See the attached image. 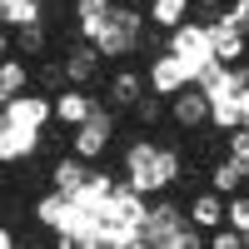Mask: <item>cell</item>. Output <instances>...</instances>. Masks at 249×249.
Here are the masks:
<instances>
[{
	"label": "cell",
	"instance_id": "cell-12",
	"mask_svg": "<svg viewBox=\"0 0 249 249\" xmlns=\"http://www.w3.org/2000/svg\"><path fill=\"white\" fill-rule=\"evenodd\" d=\"M95 170H90V160L85 155H60L55 164H50V184H55V190H65V195H80V190H85V179H90Z\"/></svg>",
	"mask_w": 249,
	"mask_h": 249
},
{
	"label": "cell",
	"instance_id": "cell-9",
	"mask_svg": "<svg viewBox=\"0 0 249 249\" xmlns=\"http://www.w3.org/2000/svg\"><path fill=\"white\" fill-rule=\"evenodd\" d=\"M60 60H65L70 85H90V80L100 75V60H105V55H100V45H95V40H85V35H80V40H75V45L60 55Z\"/></svg>",
	"mask_w": 249,
	"mask_h": 249
},
{
	"label": "cell",
	"instance_id": "cell-17",
	"mask_svg": "<svg viewBox=\"0 0 249 249\" xmlns=\"http://www.w3.org/2000/svg\"><path fill=\"white\" fill-rule=\"evenodd\" d=\"M164 100H170V95L144 90V95H140V105H135V120H140V124H155V120H164V115H170V105H164Z\"/></svg>",
	"mask_w": 249,
	"mask_h": 249
},
{
	"label": "cell",
	"instance_id": "cell-10",
	"mask_svg": "<svg viewBox=\"0 0 249 249\" xmlns=\"http://www.w3.org/2000/svg\"><path fill=\"white\" fill-rule=\"evenodd\" d=\"M210 35H214V55L224 60V65H239V60H249V30H239L230 15L214 20Z\"/></svg>",
	"mask_w": 249,
	"mask_h": 249
},
{
	"label": "cell",
	"instance_id": "cell-19",
	"mask_svg": "<svg viewBox=\"0 0 249 249\" xmlns=\"http://www.w3.org/2000/svg\"><path fill=\"white\" fill-rule=\"evenodd\" d=\"M224 10H230V0H195L190 20H199V25H214V20H224Z\"/></svg>",
	"mask_w": 249,
	"mask_h": 249
},
{
	"label": "cell",
	"instance_id": "cell-13",
	"mask_svg": "<svg viewBox=\"0 0 249 249\" xmlns=\"http://www.w3.org/2000/svg\"><path fill=\"white\" fill-rule=\"evenodd\" d=\"M144 85H150V75H140V70H115V75H110L105 100H110L115 110H135V105H140V95H144Z\"/></svg>",
	"mask_w": 249,
	"mask_h": 249
},
{
	"label": "cell",
	"instance_id": "cell-14",
	"mask_svg": "<svg viewBox=\"0 0 249 249\" xmlns=\"http://www.w3.org/2000/svg\"><path fill=\"white\" fill-rule=\"evenodd\" d=\"M35 85V75H30V65H25V55H5V70H0V100H15V95H25Z\"/></svg>",
	"mask_w": 249,
	"mask_h": 249
},
{
	"label": "cell",
	"instance_id": "cell-20",
	"mask_svg": "<svg viewBox=\"0 0 249 249\" xmlns=\"http://www.w3.org/2000/svg\"><path fill=\"white\" fill-rule=\"evenodd\" d=\"M224 155H234V160L249 164V124H234V130L224 135Z\"/></svg>",
	"mask_w": 249,
	"mask_h": 249
},
{
	"label": "cell",
	"instance_id": "cell-16",
	"mask_svg": "<svg viewBox=\"0 0 249 249\" xmlns=\"http://www.w3.org/2000/svg\"><path fill=\"white\" fill-rule=\"evenodd\" d=\"M144 15H150V25L155 30H175V25H184L190 20V10H195V0H144Z\"/></svg>",
	"mask_w": 249,
	"mask_h": 249
},
{
	"label": "cell",
	"instance_id": "cell-1",
	"mask_svg": "<svg viewBox=\"0 0 249 249\" xmlns=\"http://www.w3.org/2000/svg\"><path fill=\"white\" fill-rule=\"evenodd\" d=\"M179 175H184V155L170 150V144L135 140L130 150H124V179H130L140 195H164Z\"/></svg>",
	"mask_w": 249,
	"mask_h": 249
},
{
	"label": "cell",
	"instance_id": "cell-23",
	"mask_svg": "<svg viewBox=\"0 0 249 249\" xmlns=\"http://www.w3.org/2000/svg\"><path fill=\"white\" fill-rule=\"evenodd\" d=\"M239 120L249 124V85H239Z\"/></svg>",
	"mask_w": 249,
	"mask_h": 249
},
{
	"label": "cell",
	"instance_id": "cell-18",
	"mask_svg": "<svg viewBox=\"0 0 249 249\" xmlns=\"http://www.w3.org/2000/svg\"><path fill=\"white\" fill-rule=\"evenodd\" d=\"M35 80H40V90H50V95H60L70 85V75H65V60H45V65L35 70Z\"/></svg>",
	"mask_w": 249,
	"mask_h": 249
},
{
	"label": "cell",
	"instance_id": "cell-5",
	"mask_svg": "<svg viewBox=\"0 0 249 249\" xmlns=\"http://www.w3.org/2000/svg\"><path fill=\"white\" fill-rule=\"evenodd\" d=\"M210 115H214V100H210V90H204L199 80L184 85L179 95H170V120L179 124V130H204Z\"/></svg>",
	"mask_w": 249,
	"mask_h": 249
},
{
	"label": "cell",
	"instance_id": "cell-15",
	"mask_svg": "<svg viewBox=\"0 0 249 249\" xmlns=\"http://www.w3.org/2000/svg\"><path fill=\"white\" fill-rule=\"evenodd\" d=\"M249 179V164L244 160H234V155H219L214 160V170H210V184L219 195H239V184Z\"/></svg>",
	"mask_w": 249,
	"mask_h": 249
},
{
	"label": "cell",
	"instance_id": "cell-11",
	"mask_svg": "<svg viewBox=\"0 0 249 249\" xmlns=\"http://www.w3.org/2000/svg\"><path fill=\"white\" fill-rule=\"evenodd\" d=\"M184 210H190V219L199 224L204 234H210V230H219V224L230 219V195H219L214 184H210V190H204V195H195L190 204H184Z\"/></svg>",
	"mask_w": 249,
	"mask_h": 249
},
{
	"label": "cell",
	"instance_id": "cell-2",
	"mask_svg": "<svg viewBox=\"0 0 249 249\" xmlns=\"http://www.w3.org/2000/svg\"><path fill=\"white\" fill-rule=\"evenodd\" d=\"M55 120V95L50 90H25L15 100H0V124H25V130H45Z\"/></svg>",
	"mask_w": 249,
	"mask_h": 249
},
{
	"label": "cell",
	"instance_id": "cell-8",
	"mask_svg": "<svg viewBox=\"0 0 249 249\" xmlns=\"http://www.w3.org/2000/svg\"><path fill=\"white\" fill-rule=\"evenodd\" d=\"M100 110V100L85 90V85H65L55 95V124H65V130H75V124H85L90 115Z\"/></svg>",
	"mask_w": 249,
	"mask_h": 249
},
{
	"label": "cell",
	"instance_id": "cell-6",
	"mask_svg": "<svg viewBox=\"0 0 249 249\" xmlns=\"http://www.w3.org/2000/svg\"><path fill=\"white\" fill-rule=\"evenodd\" d=\"M184 224H190V210H179L175 199H160V204H150V214H144V244L170 249Z\"/></svg>",
	"mask_w": 249,
	"mask_h": 249
},
{
	"label": "cell",
	"instance_id": "cell-21",
	"mask_svg": "<svg viewBox=\"0 0 249 249\" xmlns=\"http://www.w3.org/2000/svg\"><path fill=\"white\" fill-rule=\"evenodd\" d=\"M210 244H214V249H239V244H249V239H244V234L234 230V224H230V219H224V224H219V230H210Z\"/></svg>",
	"mask_w": 249,
	"mask_h": 249
},
{
	"label": "cell",
	"instance_id": "cell-22",
	"mask_svg": "<svg viewBox=\"0 0 249 249\" xmlns=\"http://www.w3.org/2000/svg\"><path fill=\"white\" fill-rule=\"evenodd\" d=\"M230 224L249 239V195H230Z\"/></svg>",
	"mask_w": 249,
	"mask_h": 249
},
{
	"label": "cell",
	"instance_id": "cell-4",
	"mask_svg": "<svg viewBox=\"0 0 249 249\" xmlns=\"http://www.w3.org/2000/svg\"><path fill=\"white\" fill-rule=\"evenodd\" d=\"M110 140H115V105H110V110L100 105L85 124H75V130H70V150L85 155V160H100V155L110 150Z\"/></svg>",
	"mask_w": 249,
	"mask_h": 249
},
{
	"label": "cell",
	"instance_id": "cell-7",
	"mask_svg": "<svg viewBox=\"0 0 249 249\" xmlns=\"http://www.w3.org/2000/svg\"><path fill=\"white\" fill-rule=\"evenodd\" d=\"M184 85H195L190 60H179L175 50H160V55H150V90H160V95H179Z\"/></svg>",
	"mask_w": 249,
	"mask_h": 249
},
{
	"label": "cell",
	"instance_id": "cell-3",
	"mask_svg": "<svg viewBox=\"0 0 249 249\" xmlns=\"http://www.w3.org/2000/svg\"><path fill=\"white\" fill-rule=\"evenodd\" d=\"M170 50L179 55V60H190V70L199 75L204 65H214V35H210V25H199V20H184V25H175L170 30Z\"/></svg>",
	"mask_w": 249,
	"mask_h": 249
}]
</instances>
